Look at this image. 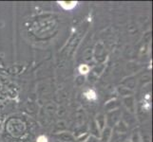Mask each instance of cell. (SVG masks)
Returning <instances> with one entry per match:
<instances>
[{
	"label": "cell",
	"instance_id": "cell-3",
	"mask_svg": "<svg viewBox=\"0 0 153 142\" xmlns=\"http://www.w3.org/2000/svg\"><path fill=\"white\" fill-rule=\"evenodd\" d=\"M85 96L88 99H96V93L93 90H88L85 93Z\"/></svg>",
	"mask_w": 153,
	"mask_h": 142
},
{
	"label": "cell",
	"instance_id": "cell-4",
	"mask_svg": "<svg viewBox=\"0 0 153 142\" xmlns=\"http://www.w3.org/2000/svg\"><path fill=\"white\" fill-rule=\"evenodd\" d=\"M37 142H48V138L45 135H40L37 138Z\"/></svg>",
	"mask_w": 153,
	"mask_h": 142
},
{
	"label": "cell",
	"instance_id": "cell-2",
	"mask_svg": "<svg viewBox=\"0 0 153 142\" xmlns=\"http://www.w3.org/2000/svg\"><path fill=\"white\" fill-rule=\"evenodd\" d=\"M78 70H79V72H80V74L86 75V74H88V71H89V67L87 65H81L80 66H79Z\"/></svg>",
	"mask_w": 153,
	"mask_h": 142
},
{
	"label": "cell",
	"instance_id": "cell-1",
	"mask_svg": "<svg viewBox=\"0 0 153 142\" xmlns=\"http://www.w3.org/2000/svg\"><path fill=\"white\" fill-rule=\"evenodd\" d=\"M60 4V6L66 10H72L73 8H74L76 6L77 2L76 1H60L58 2Z\"/></svg>",
	"mask_w": 153,
	"mask_h": 142
}]
</instances>
